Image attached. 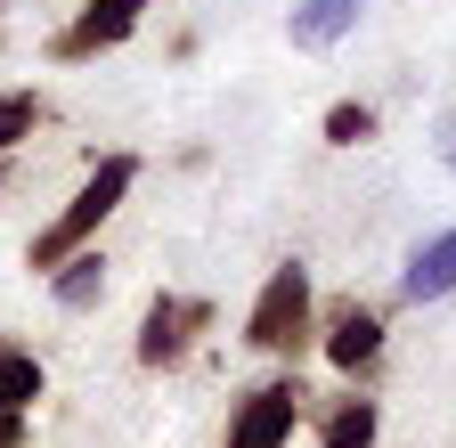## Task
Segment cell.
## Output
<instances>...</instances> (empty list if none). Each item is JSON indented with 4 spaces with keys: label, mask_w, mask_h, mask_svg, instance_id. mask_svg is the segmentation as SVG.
<instances>
[{
    "label": "cell",
    "mask_w": 456,
    "mask_h": 448,
    "mask_svg": "<svg viewBox=\"0 0 456 448\" xmlns=\"http://www.w3.org/2000/svg\"><path fill=\"white\" fill-rule=\"evenodd\" d=\"M41 391H49V367L25 343H0V416H33Z\"/></svg>",
    "instance_id": "8fae6325"
},
{
    "label": "cell",
    "mask_w": 456,
    "mask_h": 448,
    "mask_svg": "<svg viewBox=\"0 0 456 448\" xmlns=\"http://www.w3.org/2000/svg\"><path fill=\"white\" fill-rule=\"evenodd\" d=\"M310 424V383L302 367H277L269 383H253L237 408H228L220 448H294V432Z\"/></svg>",
    "instance_id": "3957f363"
},
{
    "label": "cell",
    "mask_w": 456,
    "mask_h": 448,
    "mask_svg": "<svg viewBox=\"0 0 456 448\" xmlns=\"http://www.w3.org/2000/svg\"><path fill=\"white\" fill-rule=\"evenodd\" d=\"M41 115H49V106H41V90H0V163H9V155L41 131Z\"/></svg>",
    "instance_id": "7c38bea8"
},
{
    "label": "cell",
    "mask_w": 456,
    "mask_h": 448,
    "mask_svg": "<svg viewBox=\"0 0 456 448\" xmlns=\"http://www.w3.org/2000/svg\"><path fill=\"white\" fill-rule=\"evenodd\" d=\"M147 9H155V0H82V9L49 33V58L57 66H90V58H106V49H123Z\"/></svg>",
    "instance_id": "8992f818"
},
{
    "label": "cell",
    "mask_w": 456,
    "mask_h": 448,
    "mask_svg": "<svg viewBox=\"0 0 456 448\" xmlns=\"http://www.w3.org/2000/svg\"><path fill=\"white\" fill-rule=\"evenodd\" d=\"M359 17H367V0H294V25L285 33H294V49H334Z\"/></svg>",
    "instance_id": "30bf717a"
},
{
    "label": "cell",
    "mask_w": 456,
    "mask_h": 448,
    "mask_svg": "<svg viewBox=\"0 0 456 448\" xmlns=\"http://www.w3.org/2000/svg\"><path fill=\"white\" fill-rule=\"evenodd\" d=\"M0 180H9V163H0Z\"/></svg>",
    "instance_id": "2e32d148"
},
{
    "label": "cell",
    "mask_w": 456,
    "mask_h": 448,
    "mask_svg": "<svg viewBox=\"0 0 456 448\" xmlns=\"http://www.w3.org/2000/svg\"><path fill=\"white\" fill-rule=\"evenodd\" d=\"M399 294H408V302H448V294H456V229H440V237H424V245L408 253Z\"/></svg>",
    "instance_id": "9c48e42d"
},
{
    "label": "cell",
    "mask_w": 456,
    "mask_h": 448,
    "mask_svg": "<svg viewBox=\"0 0 456 448\" xmlns=\"http://www.w3.org/2000/svg\"><path fill=\"white\" fill-rule=\"evenodd\" d=\"M0 17H9V0H0Z\"/></svg>",
    "instance_id": "e0dca14e"
},
{
    "label": "cell",
    "mask_w": 456,
    "mask_h": 448,
    "mask_svg": "<svg viewBox=\"0 0 456 448\" xmlns=\"http://www.w3.org/2000/svg\"><path fill=\"white\" fill-rule=\"evenodd\" d=\"M131 188H139V155H123V147H114V155H90V172H82V188L66 196V212H57L49 229L25 245V269H33V277H49V269H66L74 253H90V245H98V229L123 212V196H131Z\"/></svg>",
    "instance_id": "6da1fadb"
},
{
    "label": "cell",
    "mask_w": 456,
    "mask_h": 448,
    "mask_svg": "<svg viewBox=\"0 0 456 448\" xmlns=\"http://www.w3.org/2000/svg\"><path fill=\"white\" fill-rule=\"evenodd\" d=\"M383 351H391V326H383V310L375 302H359V294H342V302H326L318 310V359L351 383V391H367V375L383 367Z\"/></svg>",
    "instance_id": "277c9868"
},
{
    "label": "cell",
    "mask_w": 456,
    "mask_h": 448,
    "mask_svg": "<svg viewBox=\"0 0 456 448\" xmlns=\"http://www.w3.org/2000/svg\"><path fill=\"white\" fill-rule=\"evenodd\" d=\"M318 139H326V147H367V139H375V106L334 98V106H326V123H318Z\"/></svg>",
    "instance_id": "4fadbf2b"
},
{
    "label": "cell",
    "mask_w": 456,
    "mask_h": 448,
    "mask_svg": "<svg viewBox=\"0 0 456 448\" xmlns=\"http://www.w3.org/2000/svg\"><path fill=\"white\" fill-rule=\"evenodd\" d=\"M41 286H49V302L66 310V318H90V310L106 302V286H114V269H106V253L90 245V253H74L66 269H49Z\"/></svg>",
    "instance_id": "ba28073f"
},
{
    "label": "cell",
    "mask_w": 456,
    "mask_h": 448,
    "mask_svg": "<svg viewBox=\"0 0 456 448\" xmlns=\"http://www.w3.org/2000/svg\"><path fill=\"white\" fill-rule=\"evenodd\" d=\"M318 343V294H310V269L302 261H277L261 277V294L245 310V351L277 359V367H302V351Z\"/></svg>",
    "instance_id": "7a4b0ae2"
},
{
    "label": "cell",
    "mask_w": 456,
    "mask_h": 448,
    "mask_svg": "<svg viewBox=\"0 0 456 448\" xmlns=\"http://www.w3.org/2000/svg\"><path fill=\"white\" fill-rule=\"evenodd\" d=\"M383 440V400L367 391H334L318 408V448H375Z\"/></svg>",
    "instance_id": "52a82bcc"
},
{
    "label": "cell",
    "mask_w": 456,
    "mask_h": 448,
    "mask_svg": "<svg viewBox=\"0 0 456 448\" xmlns=\"http://www.w3.org/2000/svg\"><path fill=\"white\" fill-rule=\"evenodd\" d=\"M448 172H456V139H448Z\"/></svg>",
    "instance_id": "9a60e30c"
},
{
    "label": "cell",
    "mask_w": 456,
    "mask_h": 448,
    "mask_svg": "<svg viewBox=\"0 0 456 448\" xmlns=\"http://www.w3.org/2000/svg\"><path fill=\"white\" fill-rule=\"evenodd\" d=\"M33 440V416H0V448H25Z\"/></svg>",
    "instance_id": "5bb4252c"
},
{
    "label": "cell",
    "mask_w": 456,
    "mask_h": 448,
    "mask_svg": "<svg viewBox=\"0 0 456 448\" xmlns=\"http://www.w3.org/2000/svg\"><path fill=\"white\" fill-rule=\"evenodd\" d=\"M204 334H212V302L204 294H155L139 310V334H131V359L147 375H171V367H188L204 351Z\"/></svg>",
    "instance_id": "5b68a950"
}]
</instances>
